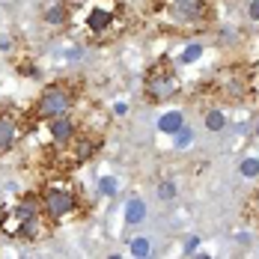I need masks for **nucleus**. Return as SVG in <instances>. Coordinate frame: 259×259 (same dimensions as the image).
<instances>
[{
	"label": "nucleus",
	"mask_w": 259,
	"mask_h": 259,
	"mask_svg": "<svg viewBox=\"0 0 259 259\" xmlns=\"http://www.w3.org/2000/svg\"><path fill=\"white\" fill-rule=\"evenodd\" d=\"M244 218H247L250 224H256V227H259V188L247 197V203H244Z\"/></svg>",
	"instance_id": "nucleus-14"
},
{
	"label": "nucleus",
	"mask_w": 259,
	"mask_h": 259,
	"mask_svg": "<svg viewBox=\"0 0 259 259\" xmlns=\"http://www.w3.org/2000/svg\"><path fill=\"white\" fill-rule=\"evenodd\" d=\"M256 134H259V119H256Z\"/></svg>",
	"instance_id": "nucleus-24"
},
{
	"label": "nucleus",
	"mask_w": 259,
	"mask_h": 259,
	"mask_svg": "<svg viewBox=\"0 0 259 259\" xmlns=\"http://www.w3.org/2000/svg\"><path fill=\"white\" fill-rule=\"evenodd\" d=\"M72 21H78L90 42L104 45L125 33L128 15L122 0H80L78 9H72Z\"/></svg>",
	"instance_id": "nucleus-2"
},
{
	"label": "nucleus",
	"mask_w": 259,
	"mask_h": 259,
	"mask_svg": "<svg viewBox=\"0 0 259 259\" xmlns=\"http://www.w3.org/2000/svg\"><path fill=\"white\" fill-rule=\"evenodd\" d=\"M191 143H194V131L188 128V125H182V128L173 134V146H176V149H188Z\"/></svg>",
	"instance_id": "nucleus-16"
},
{
	"label": "nucleus",
	"mask_w": 259,
	"mask_h": 259,
	"mask_svg": "<svg viewBox=\"0 0 259 259\" xmlns=\"http://www.w3.org/2000/svg\"><path fill=\"white\" fill-rule=\"evenodd\" d=\"M45 125H48V137H51V146L57 143H66L75 131H78V122L66 113V116H54V119H45Z\"/></svg>",
	"instance_id": "nucleus-10"
},
{
	"label": "nucleus",
	"mask_w": 259,
	"mask_h": 259,
	"mask_svg": "<svg viewBox=\"0 0 259 259\" xmlns=\"http://www.w3.org/2000/svg\"><path fill=\"white\" fill-rule=\"evenodd\" d=\"M167 9L182 24H206L211 18V0H170Z\"/></svg>",
	"instance_id": "nucleus-9"
},
{
	"label": "nucleus",
	"mask_w": 259,
	"mask_h": 259,
	"mask_svg": "<svg viewBox=\"0 0 259 259\" xmlns=\"http://www.w3.org/2000/svg\"><path fill=\"white\" fill-rule=\"evenodd\" d=\"M238 173H241L244 179H256L259 176V158H244V161L238 164Z\"/></svg>",
	"instance_id": "nucleus-17"
},
{
	"label": "nucleus",
	"mask_w": 259,
	"mask_h": 259,
	"mask_svg": "<svg viewBox=\"0 0 259 259\" xmlns=\"http://www.w3.org/2000/svg\"><path fill=\"white\" fill-rule=\"evenodd\" d=\"M182 125H185V116H182V110H167V113L158 119V131H161V134H170V137H173V134H176Z\"/></svg>",
	"instance_id": "nucleus-12"
},
{
	"label": "nucleus",
	"mask_w": 259,
	"mask_h": 259,
	"mask_svg": "<svg viewBox=\"0 0 259 259\" xmlns=\"http://www.w3.org/2000/svg\"><path fill=\"white\" fill-rule=\"evenodd\" d=\"M36 194H39V200L54 224L80 221L87 214V200H83L78 185L69 179V173H54L51 179L42 182V188Z\"/></svg>",
	"instance_id": "nucleus-3"
},
{
	"label": "nucleus",
	"mask_w": 259,
	"mask_h": 259,
	"mask_svg": "<svg viewBox=\"0 0 259 259\" xmlns=\"http://www.w3.org/2000/svg\"><path fill=\"white\" fill-rule=\"evenodd\" d=\"M143 218H146V203L140 197H131L128 206H125V221L128 224H143Z\"/></svg>",
	"instance_id": "nucleus-13"
},
{
	"label": "nucleus",
	"mask_w": 259,
	"mask_h": 259,
	"mask_svg": "<svg viewBox=\"0 0 259 259\" xmlns=\"http://www.w3.org/2000/svg\"><path fill=\"white\" fill-rule=\"evenodd\" d=\"M206 128L208 131H224L227 128V113H224V110H208L206 113Z\"/></svg>",
	"instance_id": "nucleus-15"
},
{
	"label": "nucleus",
	"mask_w": 259,
	"mask_h": 259,
	"mask_svg": "<svg viewBox=\"0 0 259 259\" xmlns=\"http://www.w3.org/2000/svg\"><path fill=\"white\" fill-rule=\"evenodd\" d=\"M45 21L51 27H63L72 21V6L66 3V0H54V3H48L45 6Z\"/></svg>",
	"instance_id": "nucleus-11"
},
{
	"label": "nucleus",
	"mask_w": 259,
	"mask_h": 259,
	"mask_svg": "<svg viewBox=\"0 0 259 259\" xmlns=\"http://www.w3.org/2000/svg\"><path fill=\"white\" fill-rule=\"evenodd\" d=\"M102 149V134H93L87 128H78L66 143H57L45 152V161L54 173H72L80 164H87L90 158Z\"/></svg>",
	"instance_id": "nucleus-4"
},
{
	"label": "nucleus",
	"mask_w": 259,
	"mask_h": 259,
	"mask_svg": "<svg viewBox=\"0 0 259 259\" xmlns=\"http://www.w3.org/2000/svg\"><path fill=\"white\" fill-rule=\"evenodd\" d=\"M128 247H131V256H149V250H152L146 235H137V238H131Z\"/></svg>",
	"instance_id": "nucleus-18"
},
{
	"label": "nucleus",
	"mask_w": 259,
	"mask_h": 259,
	"mask_svg": "<svg viewBox=\"0 0 259 259\" xmlns=\"http://www.w3.org/2000/svg\"><path fill=\"white\" fill-rule=\"evenodd\" d=\"M54 227L39 194H27L0 208V233L12 241H39Z\"/></svg>",
	"instance_id": "nucleus-1"
},
{
	"label": "nucleus",
	"mask_w": 259,
	"mask_h": 259,
	"mask_svg": "<svg viewBox=\"0 0 259 259\" xmlns=\"http://www.w3.org/2000/svg\"><path fill=\"white\" fill-rule=\"evenodd\" d=\"M200 57H203V45L194 42V45H185V51H182V63H197Z\"/></svg>",
	"instance_id": "nucleus-20"
},
{
	"label": "nucleus",
	"mask_w": 259,
	"mask_h": 259,
	"mask_svg": "<svg viewBox=\"0 0 259 259\" xmlns=\"http://www.w3.org/2000/svg\"><path fill=\"white\" fill-rule=\"evenodd\" d=\"M182 93V80L173 69L170 60H158L155 66H149L146 78H143V96L149 104H161V102H170Z\"/></svg>",
	"instance_id": "nucleus-6"
},
{
	"label": "nucleus",
	"mask_w": 259,
	"mask_h": 259,
	"mask_svg": "<svg viewBox=\"0 0 259 259\" xmlns=\"http://www.w3.org/2000/svg\"><path fill=\"white\" fill-rule=\"evenodd\" d=\"M99 194H104V197L119 194V182L113 179V176H102V179H99Z\"/></svg>",
	"instance_id": "nucleus-19"
},
{
	"label": "nucleus",
	"mask_w": 259,
	"mask_h": 259,
	"mask_svg": "<svg viewBox=\"0 0 259 259\" xmlns=\"http://www.w3.org/2000/svg\"><path fill=\"white\" fill-rule=\"evenodd\" d=\"M78 93H80L78 83H72V80H54V83H48L39 93L36 104H33V119L45 122V119H54V116L72 113L75 104H78Z\"/></svg>",
	"instance_id": "nucleus-5"
},
{
	"label": "nucleus",
	"mask_w": 259,
	"mask_h": 259,
	"mask_svg": "<svg viewBox=\"0 0 259 259\" xmlns=\"http://www.w3.org/2000/svg\"><path fill=\"white\" fill-rule=\"evenodd\" d=\"M197 247H200V238H197V235H191V238H185V250H182V253H185V256H191Z\"/></svg>",
	"instance_id": "nucleus-22"
},
{
	"label": "nucleus",
	"mask_w": 259,
	"mask_h": 259,
	"mask_svg": "<svg viewBox=\"0 0 259 259\" xmlns=\"http://www.w3.org/2000/svg\"><path fill=\"white\" fill-rule=\"evenodd\" d=\"M158 197L161 200H173L176 197V182H161L158 185Z\"/></svg>",
	"instance_id": "nucleus-21"
},
{
	"label": "nucleus",
	"mask_w": 259,
	"mask_h": 259,
	"mask_svg": "<svg viewBox=\"0 0 259 259\" xmlns=\"http://www.w3.org/2000/svg\"><path fill=\"white\" fill-rule=\"evenodd\" d=\"M24 134V113L15 107H0V158L9 155Z\"/></svg>",
	"instance_id": "nucleus-8"
},
{
	"label": "nucleus",
	"mask_w": 259,
	"mask_h": 259,
	"mask_svg": "<svg viewBox=\"0 0 259 259\" xmlns=\"http://www.w3.org/2000/svg\"><path fill=\"white\" fill-rule=\"evenodd\" d=\"M250 75H247V69H241V66H230V69H221L211 83H208V90L214 93V99H221V102H230V104H238L244 102L247 96H250Z\"/></svg>",
	"instance_id": "nucleus-7"
},
{
	"label": "nucleus",
	"mask_w": 259,
	"mask_h": 259,
	"mask_svg": "<svg viewBox=\"0 0 259 259\" xmlns=\"http://www.w3.org/2000/svg\"><path fill=\"white\" fill-rule=\"evenodd\" d=\"M247 18L259 24V0H250V3H247Z\"/></svg>",
	"instance_id": "nucleus-23"
}]
</instances>
